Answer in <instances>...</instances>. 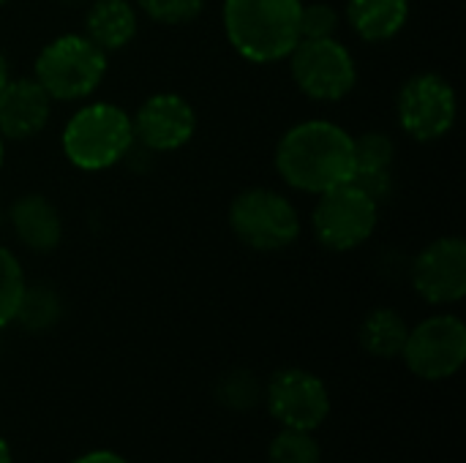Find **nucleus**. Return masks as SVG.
<instances>
[{
	"mask_svg": "<svg viewBox=\"0 0 466 463\" xmlns=\"http://www.w3.org/2000/svg\"><path fill=\"white\" fill-rule=\"evenodd\" d=\"M341 25V14L336 5L317 0L300 3V38H333Z\"/></svg>",
	"mask_w": 466,
	"mask_h": 463,
	"instance_id": "b1692460",
	"label": "nucleus"
},
{
	"mask_svg": "<svg viewBox=\"0 0 466 463\" xmlns=\"http://www.w3.org/2000/svg\"><path fill=\"white\" fill-rule=\"evenodd\" d=\"M412 289L431 306H456L466 295L464 237H437L410 265Z\"/></svg>",
	"mask_w": 466,
	"mask_h": 463,
	"instance_id": "9b49d317",
	"label": "nucleus"
},
{
	"mask_svg": "<svg viewBox=\"0 0 466 463\" xmlns=\"http://www.w3.org/2000/svg\"><path fill=\"white\" fill-rule=\"evenodd\" d=\"M139 30V11L131 0H90L85 5V35L101 52L126 49Z\"/></svg>",
	"mask_w": 466,
	"mask_h": 463,
	"instance_id": "2eb2a0df",
	"label": "nucleus"
},
{
	"mask_svg": "<svg viewBox=\"0 0 466 463\" xmlns=\"http://www.w3.org/2000/svg\"><path fill=\"white\" fill-rule=\"evenodd\" d=\"M3 221H5V213H3V207H0V226H3Z\"/></svg>",
	"mask_w": 466,
	"mask_h": 463,
	"instance_id": "c756f323",
	"label": "nucleus"
},
{
	"mask_svg": "<svg viewBox=\"0 0 466 463\" xmlns=\"http://www.w3.org/2000/svg\"><path fill=\"white\" fill-rule=\"evenodd\" d=\"M109 55L101 52L85 33H66L41 46L33 65V79L52 101L90 98L106 76Z\"/></svg>",
	"mask_w": 466,
	"mask_h": 463,
	"instance_id": "20e7f679",
	"label": "nucleus"
},
{
	"mask_svg": "<svg viewBox=\"0 0 466 463\" xmlns=\"http://www.w3.org/2000/svg\"><path fill=\"white\" fill-rule=\"evenodd\" d=\"M63 156L82 172H104L126 161L134 147L131 115L109 101H93L76 109L60 136Z\"/></svg>",
	"mask_w": 466,
	"mask_h": 463,
	"instance_id": "7ed1b4c3",
	"label": "nucleus"
},
{
	"mask_svg": "<svg viewBox=\"0 0 466 463\" xmlns=\"http://www.w3.org/2000/svg\"><path fill=\"white\" fill-rule=\"evenodd\" d=\"M8 79H11V74H8V60H5V55L0 52V90L5 87Z\"/></svg>",
	"mask_w": 466,
	"mask_h": 463,
	"instance_id": "a878e982",
	"label": "nucleus"
},
{
	"mask_svg": "<svg viewBox=\"0 0 466 463\" xmlns=\"http://www.w3.org/2000/svg\"><path fill=\"white\" fill-rule=\"evenodd\" d=\"M262 396H265L262 382L243 368L224 374L216 385V398L229 412H251L262 401Z\"/></svg>",
	"mask_w": 466,
	"mask_h": 463,
	"instance_id": "aec40b11",
	"label": "nucleus"
},
{
	"mask_svg": "<svg viewBox=\"0 0 466 463\" xmlns=\"http://www.w3.org/2000/svg\"><path fill=\"white\" fill-rule=\"evenodd\" d=\"M63 319V300L49 284H25L14 322L27 333H46Z\"/></svg>",
	"mask_w": 466,
	"mask_h": 463,
	"instance_id": "a211bd4d",
	"label": "nucleus"
},
{
	"mask_svg": "<svg viewBox=\"0 0 466 463\" xmlns=\"http://www.w3.org/2000/svg\"><path fill=\"white\" fill-rule=\"evenodd\" d=\"M134 5L158 25H188L202 14L205 0H137Z\"/></svg>",
	"mask_w": 466,
	"mask_h": 463,
	"instance_id": "5701e85b",
	"label": "nucleus"
},
{
	"mask_svg": "<svg viewBox=\"0 0 466 463\" xmlns=\"http://www.w3.org/2000/svg\"><path fill=\"white\" fill-rule=\"evenodd\" d=\"M276 172L289 188L317 196L350 183L355 172L352 134L330 120H303L279 139Z\"/></svg>",
	"mask_w": 466,
	"mask_h": 463,
	"instance_id": "f257e3e1",
	"label": "nucleus"
},
{
	"mask_svg": "<svg viewBox=\"0 0 466 463\" xmlns=\"http://www.w3.org/2000/svg\"><path fill=\"white\" fill-rule=\"evenodd\" d=\"M134 142L150 153H175L197 134V112L180 93H153L131 115Z\"/></svg>",
	"mask_w": 466,
	"mask_h": 463,
	"instance_id": "f8f14e48",
	"label": "nucleus"
},
{
	"mask_svg": "<svg viewBox=\"0 0 466 463\" xmlns=\"http://www.w3.org/2000/svg\"><path fill=\"white\" fill-rule=\"evenodd\" d=\"M355 142V175H393L396 142L385 131H366L352 136Z\"/></svg>",
	"mask_w": 466,
	"mask_h": 463,
	"instance_id": "6ab92c4d",
	"label": "nucleus"
},
{
	"mask_svg": "<svg viewBox=\"0 0 466 463\" xmlns=\"http://www.w3.org/2000/svg\"><path fill=\"white\" fill-rule=\"evenodd\" d=\"M3 161H5V139L0 136V169H3Z\"/></svg>",
	"mask_w": 466,
	"mask_h": 463,
	"instance_id": "c85d7f7f",
	"label": "nucleus"
},
{
	"mask_svg": "<svg viewBox=\"0 0 466 463\" xmlns=\"http://www.w3.org/2000/svg\"><path fill=\"white\" fill-rule=\"evenodd\" d=\"M410 374L423 382H445L466 363V325L453 314H434L410 327L404 352Z\"/></svg>",
	"mask_w": 466,
	"mask_h": 463,
	"instance_id": "1a4fd4ad",
	"label": "nucleus"
},
{
	"mask_svg": "<svg viewBox=\"0 0 466 463\" xmlns=\"http://www.w3.org/2000/svg\"><path fill=\"white\" fill-rule=\"evenodd\" d=\"M25 284L27 281H25V270L19 259L5 246H0V330L14 322L16 303L22 297Z\"/></svg>",
	"mask_w": 466,
	"mask_h": 463,
	"instance_id": "4be33fe9",
	"label": "nucleus"
},
{
	"mask_svg": "<svg viewBox=\"0 0 466 463\" xmlns=\"http://www.w3.org/2000/svg\"><path fill=\"white\" fill-rule=\"evenodd\" d=\"M227 221L232 235L259 254L287 251L300 237V216L292 199L262 186L240 191L229 205Z\"/></svg>",
	"mask_w": 466,
	"mask_h": 463,
	"instance_id": "39448f33",
	"label": "nucleus"
},
{
	"mask_svg": "<svg viewBox=\"0 0 466 463\" xmlns=\"http://www.w3.org/2000/svg\"><path fill=\"white\" fill-rule=\"evenodd\" d=\"M265 404L281 428L317 431L330 415V393L325 382L306 368H281L265 385Z\"/></svg>",
	"mask_w": 466,
	"mask_h": 463,
	"instance_id": "9d476101",
	"label": "nucleus"
},
{
	"mask_svg": "<svg viewBox=\"0 0 466 463\" xmlns=\"http://www.w3.org/2000/svg\"><path fill=\"white\" fill-rule=\"evenodd\" d=\"M52 117V98L33 76L8 79L0 90V136L25 142L38 136Z\"/></svg>",
	"mask_w": 466,
	"mask_h": 463,
	"instance_id": "ddd939ff",
	"label": "nucleus"
},
{
	"mask_svg": "<svg viewBox=\"0 0 466 463\" xmlns=\"http://www.w3.org/2000/svg\"><path fill=\"white\" fill-rule=\"evenodd\" d=\"M410 336V325L407 319L396 311V308H374L363 317L360 327H358V341L366 349V355L380 357V360H393L401 357L404 344Z\"/></svg>",
	"mask_w": 466,
	"mask_h": 463,
	"instance_id": "f3484780",
	"label": "nucleus"
},
{
	"mask_svg": "<svg viewBox=\"0 0 466 463\" xmlns=\"http://www.w3.org/2000/svg\"><path fill=\"white\" fill-rule=\"evenodd\" d=\"M5 3H8V0H0V5H5Z\"/></svg>",
	"mask_w": 466,
	"mask_h": 463,
	"instance_id": "7c9ffc66",
	"label": "nucleus"
},
{
	"mask_svg": "<svg viewBox=\"0 0 466 463\" xmlns=\"http://www.w3.org/2000/svg\"><path fill=\"white\" fill-rule=\"evenodd\" d=\"M63 5H87L90 0H60Z\"/></svg>",
	"mask_w": 466,
	"mask_h": 463,
	"instance_id": "cd10ccee",
	"label": "nucleus"
},
{
	"mask_svg": "<svg viewBox=\"0 0 466 463\" xmlns=\"http://www.w3.org/2000/svg\"><path fill=\"white\" fill-rule=\"evenodd\" d=\"M71 463H128L123 456H117L115 450H90L79 458H74Z\"/></svg>",
	"mask_w": 466,
	"mask_h": 463,
	"instance_id": "393cba45",
	"label": "nucleus"
},
{
	"mask_svg": "<svg viewBox=\"0 0 466 463\" xmlns=\"http://www.w3.org/2000/svg\"><path fill=\"white\" fill-rule=\"evenodd\" d=\"M314 237L333 254H347L369 243L380 224V205L355 183H341L319 194L311 210Z\"/></svg>",
	"mask_w": 466,
	"mask_h": 463,
	"instance_id": "0eeeda50",
	"label": "nucleus"
},
{
	"mask_svg": "<svg viewBox=\"0 0 466 463\" xmlns=\"http://www.w3.org/2000/svg\"><path fill=\"white\" fill-rule=\"evenodd\" d=\"M303 0H224V33L251 63H279L300 41Z\"/></svg>",
	"mask_w": 466,
	"mask_h": 463,
	"instance_id": "f03ea898",
	"label": "nucleus"
},
{
	"mask_svg": "<svg viewBox=\"0 0 466 463\" xmlns=\"http://www.w3.org/2000/svg\"><path fill=\"white\" fill-rule=\"evenodd\" d=\"M8 224L16 240L33 254H52L63 243L60 210L44 194H22L8 207Z\"/></svg>",
	"mask_w": 466,
	"mask_h": 463,
	"instance_id": "4468645a",
	"label": "nucleus"
},
{
	"mask_svg": "<svg viewBox=\"0 0 466 463\" xmlns=\"http://www.w3.org/2000/svg\"><path fill=\"white\" fill-rule=\"evenodd\" d=\"M268 463H322V450L311 431L281 428L268 448Z\"/></svg>",
	"mask_w": 466,
	"mask_h": 463,
	"instance_id": "412c9836",
	"label": "nucleus"
},
{
	"mask_svg": "<svg viewBox=\"0 0 466 463\" xmlns=\"http://www.w3.org/2000/svg\"><path fill=\"white\" fill-rule=\"evenodd\" d=\"M410 19V0H347V22L369 44L396 38Z\"/></svg>",
	"mask_w": 466,
	"mask_h": 463,
	"instance_id": "dca6fc26",
	"label": "nucleus"
},
{
	"mask_svg": "<svg viewBox=\"0 0 466 463\" xmlns=\"http://www.w3.org/2000/svg\"><path fill=\"white\" fill-rule=\"evenodd\" d=\"M0 463H14V458H11V448H8V442L0 437Z\"/></svg>",
	"mask_w": 466,
	"mask_h": 463,
	"instance_id": "bb28decb",
	"label": "nucleus"
},
{
	"mask_svg": "<svg viewBox=\"0 0 466 463\" xmlns=\"http://www.w3.org/2000/svg\"><path fill=\"white\" fill-rule=\"evenodd\" d=\"M396 115L401 131L415 142H437L445 139L459 117V96L453 85L434 71H423L410 76L396 101Z\"/></svg>",
	"mask_w": 466,
	"mask_h": 463,
	"instance_id": "6e6552de",
	"label": "nucleus"
},
{
	"mask_svg": "<svg viewBox=\"0 0 466 463\" xmlns=\"http://www.w3.org/2000/svg\"><path fill=\"white\" fill-rule=\"evenodd\" d=\"M287 60L298 90L311 101L319 104L341 101L358 85V63L336 35L300 38Z\"/></svg>",
	"mask_w": 466,
	"mask_h": 463,
	"instance_id": "423d86ee",
	"label": "nucleus"
}]
</instances>
